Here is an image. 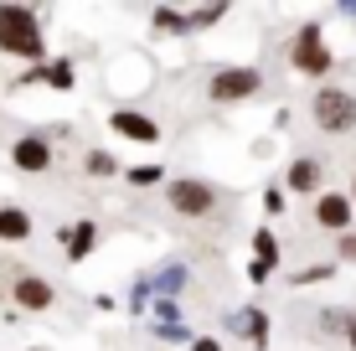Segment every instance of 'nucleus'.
Returning <instances> with one entry per match:
<instances>
[{"mask_svg":"<svg viewBox=\"0 0 356 351\" xmlns=\"http://www.w3.org/2000/svg\"><path fill=\"white\" fill-rule=\"evenodd\" d=\"M315 124L330 129V135H346V129L356 124V99L341 88H321L315 93Z\"/></svg>","mask_w":356,"mask_h":351,"instance_id":"nucleus-2","label":"nucleus"},{"mask_svg":"<svg viewBox=\"0 0 356 351\" xmlns=\"http://www.w3.org/2000/svg\"><path fill=\"white\" fill-rule=\"evenodd\" d=\"M93 222H83V227H72V243H67V253H72V259H83V253H88L93 248Z\"/></svg>","mask_w":356,"mask_h":351,"instance_id":"nucleus-12","label":"nucleus"},{"mask_svg":"<svg viewBox=\"0 0 356 351\" xmlns=\"http://www.w3.org/2000/svg\"><path fill=\"white\" fill-rule=\"evenodd\" d=\"M294 67H305V72H330V52L321 47V31H315V26H305L300 36H294Z\"/></svg>","mask_w":356,"mask_h":351,"instance_id":"nucleus-5","label":"nucleus"},{"mask_svg":"<svg viewBox=\"0 0 356 351\" xmlns=\"http://www.w3.org/2000/svg\"><path fill=\"white\" fill-rule=\"evenodd\" d=\"M31 233V222H26V212H16V207H0V238H26Z\"/></svg>","mask_w":356,"mask_h":351,"instance_id":"nucleus-10","label":"nucleus"},{"mask_svg":"<svg viewBox=\"0 0 356 351\" xmlns=\"http://www.w3.org/2000/svg\"><path fill=\"white\" fill-rule=\"evenodd\" d=\"M351 346H356V325H351Z\"/></svg>","mask_w":356,"mask_h":351,"instance_id":"nucleus-16","label":"nucleus"},{"mask_svg":"<svg viewBox=\"0 0 356 351\" xmlns=\"http://www.w3.org/2000/svg\"><path fill=\"white\" fill-rule=\"evenodd\" d=\"M88 171H93V176H108V171H114V161L98 150V155H88Z\"/></svg>","mask_w":356,"mask_h":351,"instance_id":"nucleus-15","label":"nucleus"},{"mask_svg":"<svg viewBox=\"0 0 356 351\" xmlns=\"http://www.w3.org/2000/svg\"><path fill=\"white\" fill-rule=\"evenodd\" d=\"M259 67H227L212 78V99L217 104H232V99H248V93H259Z\"/></svg>","mask_w":356,"mask_h":351,"instance_id":"nucleus-3","label":"nucleus"},{"mask_svg":"<svg viewBox=\"0 0 356 351\" xmlns=\"http://www.w3.org/2000/svg\"><path fill=\"white\" fill-rule=\"evenodd\" d=\"M315 181H321V165H315V161H294L289 165V186L294 191H310Z\"/></svg>","mask_w":356,"mask_h":351,"instance_id":"nucleus-11","label":"nucleus"},{"mask_svg":"<svg viewBox=\"0 0 356 351\" xmlns=\"http://www.w3.org/2000/svg\"><path fill=\"white\" fill-rule=\"evenodd\" d=\"M315 217H321L325 227H346V222H351V202H341V197H325L321 207H315Z\"/></svg>","mask_w":356,"mask_h":351,"instance_id":"nucleus-9","label":"nucleus"},{"mask_svg":"<svg viewBox=\"0 0 356 351\" xmlns=\"http://www.w3.org/2000/svg\"><path fill=\"white\" fill-rule=\"evenodd\" d=\"M16 305L47 310V305H52V284H47V279H31V274H26V279H16Z\"/></svg>","mask_w":356,"mask_h":351,"instance_id":"nucleus-7","label":"nucleus"},{"mask_svg":"<svg viewBox=\"0 0 356 351\" xmlns=\"http://www.w3.org/2000/svg\"><path fill=\"white\" fill-rule=\"evenodd\" d=\"M212 202H217V191L207 186V181H176V186H170V207L186 212V217L212 212Z\"/></svg>","mask_w":356,"mask_h":351,"instance_id":"nucleus-4","label":"nucleus"},{"mask_svg":"<svg viewBox=\"0 0 356 351\" xmlns=\"http://www.w3.org/2000/svg\"><path fill=\"white\" fill-rule=\"evenodd\" d=\"M10 161H16L21 171H47V165H52V150H47V140H21L16 150H10Z\"/></svg>","mask_w":356,"mask_h":351,"instance_id":"nucleus-6","label":"nucleus"},{"mask_svg":"<svg viewBox=\"0 0 356 351\" xmlns=\"http://www.w3.org/2000/svg\"><path fill=\"white\" fill-rule=\"evenodd\" d=\"M0 52L10 57H42V26L26 6H0Z\"/></svg>","mask_w":356,"mask_h":351,"instance_id":"nucleus-1","label":"nucleus"},{"mask_svg":"<svg viewBox=\"0 0 356 351\" xmlns=\"http://www.w3.org/2000/svg\"><path fill=\"white\" fill-rule=\"evenodd\" d=\"M253 243H259V269H268V263H274V238H268V233H259V238H253Z\"/></svg>","mask_w":356,"mask_h":351,"instance_id":"nucleus-14","label":"nucleus"},{"mask_svg":"<svg viewBox=\"0 0 356 351\" xmlns=\"http://www.w3.org/2000/svg\"><path fill=\"white\" fill-rule=\"evenodd\" d=\"M31 78H47L52 88H67V83H72V67H67V63H52L47 72H31Z\"/></svg>","mask_w":356,"mask_h":351,"instance_id":"nucleus-13","label":"nucleus"},{"mask_svg":"<svg viewBox=\"0 0 356 351\" xmlns=\"http://www.w3.org/2000/svg\"><path fill=\"white\" fill-rule=\"evenodd\" d=\"M114 129H119L124 140H145V145H150L155 135H161V129H155L145 114H129V108H124V114H114Z\"/></svg>","mask_w":356,"mask_h":351,"instance_id":"nucleus-8","label":"nucleus"}]
</instances>
